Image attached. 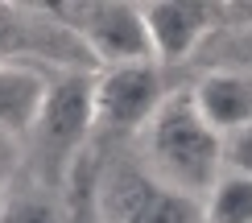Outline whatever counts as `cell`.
<instances>
[{
  "mask_svg": "<svg viewBox=\"0 0 252 223\" xmlns=\"http://www.w3.org/2000/svg\"><path fill=\"white\" fill-rule=\"evenodd\" d=\"M141 141L149 174L194 203L211 194V186L223 174V136L207 124L190 91L165 95V103L141 132Z\"/></svg>",
  "mask_w": 252,
  "mask_h": 223,
  "instance_id": "obj_1",
  "label": "cell"
},
{
  "mask_svg": "<svg viewBox=\"0 0 252 223\" xmlns=\"http://www.w3.org/2000/svg\"><path fill=\"white\" fill-rule=\"evenodd\" d=\"M91 70H54L50 91L33 124V149L46 178H62V169L75 161L87 132L95 128V95H91Z\"/></svg>",
  "mask_w": 252,
  "mask_h": 223,
  "instance_id": "obj_2",
  "label": "cell"
},
{
  "mask_svg": "<svg viewBox=\"0 0 252 223\" xmlns=\"http://www.w3.org/2000/svg\"><path fill=\"white\" fill-rule=\"evenodd\" d=\"M54 21L79 41V50L95 66H128V62H153L149 29H145L141 4H91V0H75V4L50 8Z\"/></svg>",
  "mask_w": 252,
  "mask_h": 223,
  "instance_id": "obj_3",
  "label": "cell"
},
{
  "mask_svg": "<svg viewBox=\"0 0 252 223\" xmlns=\"http://www.w3.org/2000/svg\"><path fill=\"white\" fill-rule=\"evenodd\" d=\"M91 95H95V128L145 132L170 91L161 79V62H128L95 70Z\"/></svg>",
  "mask_w": 252,
  "mask_h": 223,
  "instance_id": "obj_4",
  "label": "cell"
},
{
  "mask_svg": "<svg viewBox=\"0 0 252 223\" xmlns=\"http://www.w3.org/2000/svg\"><path fill=\"white\" fill-rule=\"evenodd\" d=\"M0 62H25L46 70H87V54L79 41L54 21L50 8H17L0 4Z\"/></svg>",
  "mask_w": 252,
  "mask_h": 223,
  "instance_id": "obj_5",
  "label": "cell"
},
{
  "mask_svg": "<svg viewBox=\"0 0 252 223\" xmlns=\"http://www.w3.org/2000/svg\"><path fill=\"white\" fill-rule=\"evenodd\" d=\"M103 219L108 223H203V207L157 182L145 169H124L103 186Z\"/></svg>",
  "mask_w": 252,
  "mask_h": 223,
  "instance_id": "obj_6",
  "label": "cell"
},
{
  "mask_svg": "<svg viewBox=\"0 0 252 223\" xmlns=\"http://www.w3.org/2000/svg\"><path fill=\"white\" fill-rule=\"evenodd\" d=\"M145 29H149L153 62H178L194 54V46L215 29V8L203 0H157L141 4Z\"/></svg>",
  "mask_w": 252,
  "mask_h": 223,
  "instance_id": "obj_7",
  "label": "cell"
},
{
  "mask_svg": "<svg viewBox=\"0 0 252 223\" xmlns=\"http://www.w3.org/2000/svg\"><path fill=\"white\" fill-rule=\"evenodd\" d=\"M198 112L219 136H232L252 124V70L248 66H215L190 87Z\"/></svg>",
  "mask_w": 252,
  "mask_h": 223,
  "instance_id": "obj_8",
  "label": "cell"
},
{
  "mask_svg": "<svg viewBox=\"0 0 252 223\" xmlns=\"http://www.w3.org/2000/svg\"><path fill=\"white\" fill-rule=\"evenodd\" d=\"M46 66H25V62H0V132L4 136H29L41 116L50 91Z\"/></svg>",
  "mask_w": 252,
  "mask_h": 223,
  "instance_id": "obj_9",
  "label": "cell"
},
{
  "mask_svg": "<svg viewBox=\"0 0 252 223\" xmlns=\"http://www.w3.org/2000/svg\"><path fill=\"white\" fill-rule=\"evenodd\" d=\"M203 223H252V178L223 169L203 198Z\"/></svg>",
  "mask_w": 252,
  "mask_h": 223,
  "instance_id": "obj_10",
  "label": "cell"
},
{
  "mask_svg": "<svg viewBox=\"0 0 252 223\" xmlns=\"http://www.w3.org/2000/svg\"><path fill=\"white\" fill-rule=\"evenodd\" d=\"M0 223H62L58 207L46 190L29 186V190H13L8 203L0 207Z\"/></svg>",
  "mask_w": 252,
  "mask_h": 223,
  "instance_id": "obj_11",
  "label": "cell"
},
{
  "mask_svg": "<svg viewBox=\"0 0 252 223\" xmlns=\"http://www.w3.org/2000/svg\"><path fill=\"white\" fill-rule=\"evenodd\" d=\"M223 165L252 178V124L232 132V136H223Z\"/></svg>",
  "mask_w": 252,
  "mask_h": 223,
  "instance_id": "obj_12",
  "label": "cell"
},
{
  "mask_svg": "<svg viewBox=\"0 0 252 223\" xmlns=\"http://www.w3.org/2000/svg\"><path fill=\"white\" fill-rule=\"evenodd\" d=\"M17 165H21V149H17V136H4L0 132V207L8 203L13 194V178H17Z\"/></svg>",
  "mask_w": 252,
  "mask_h": 223,
  "instance_id": "obj_13",
  "label": "cell"
},
{
  "mask_svg": "<svg viewBox=\"0 0 252 223\" xmlns=\"http://www.w3.org/2000/svg\"><path fill=\"white\" fill-rule=\"evenodd\" d=\"M244 66L252 70V33H248V62H244Z\"/></svg>",
  "mask_w": 252,
  "mask_h": 223,
  "instance_id": "obj_14",
  "label": "cell"
}]
</instances>
